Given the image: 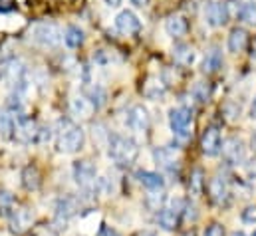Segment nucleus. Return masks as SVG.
Segmentation results:
<instances>
[{"label":"nucleus","mask_w":256,"mask_h":236,"mask_svg":"<svg viewBox=\"0 0 256 236\" xmlns=\"http://www.w3.org/2000/svg\"><path fill=\"white\" fill-rule=\"evenodd\" d=\"M108 155L118 167H129L135 163L139 155V145L133 137L120 135V133H110L108 139Z\"/></svg>","instance_id":"f257e3e1"},{"label":"nucleus","mask_w":256,"mask_h":236,"mask_svg":"<svg viewBox=\"0 0 256 236\" xmlns=\"http://www.w3.org/2000/svg\"><path fill=\"white\" fill-rule=\"evenodd\" d=\"M84 143H86V133L80 125L72 123L70 119L62 121V129H60V135H58V147L60 151L64 153H78L84 149Z\"/></svg>","instance_id":"f03ea898"},{"label":"nucleus","mask_w":256,"mask_h":236,"mask_svg":"<svg viewBox=\"0 0 256 236\" xmlns=\"http://www.w3.org/2000/svg\"><path fill=\"white\" fill-rule=\"evenodd\" d=\"M30 36H32L34 44H38L42 48H58L64 40L62 30L52 22H36L30 30Z\"/></svg>","instance_id":"7ed1b4c3"},{"label":"nucleus","mask_w":256,"mask_h":236,"mask_svg":"<svg viewBox=\"0 0 256 236\" xmlns=\"http://www.w3.org/2000/svg\"><path fill=\"white\" fill-rule=\"evenodd\" d=\"M191 123H192V112L189 108L181 106V108H173L169 112V125L175 137L179 139H187L191 135Z\"/></svg>","instance_id":"20e7f679"},{"label":"nucleus","mask_w":256,"mask_h":236,"mask_svg":"<svg viewBox=\"0 0 256 236\" xmlns=\"http://www.w3.org/2000/svg\"><path fill=\"white\" fill-rule=\"evenodd\" d=\"M72 173H74L76 182L80 184V188H84V190H92V188H94V184H96V180H98L96 165H94L92 161H88V159L76 161V163H74Z\"/></svg>","instance_id":"39448f33"},{"label":"nucleus","mask_w":256,"mask_h":236,"mask_svg":"<svg viewBox=\"0 0 256 236\" xmlns=\"http://www.w3.org/2000/svg\"><path fill=\"white\" fill-rule=\"evenodd\" d=\"M230 18V12H228V4L222 2V0H210L206 6H204V20L208 26L212 28H218V26H224Z\"/></svg>","instance_id":"423d86ee"},{"label":"nucleus","mask_w":256,"mask_h":236,"mask_svg":"<svg viewBox=\"0 0 256 236\" xmlns=\"http://www.w3.org/2000/svg\"><path fill=\"white\" fill-rule=\"evenodd\" d=\"M222 147V139H220V131L216 125H208L200 137V151L206 157H216L220 153Z\"/></svg>","instance_id":"0eeeda50"},{"label":"nucleus","mask_w":256,"mask_h":236,"mask_svg":"<svg viewBox=\"0 0 256 236\" xmlns=\"http://www.w3.org/2000/svg\"><path fill=\"white\" fill-rule=\"evenodd\" d=\"M38 131H40V125L30 118H18L16 119V129H14V137L20 141V143H36L38 139Z\"/></svg>","instance_id":"6e6552de"},{"label":"nucleus","mask_w":256,"mask_h":236,"mask_svg":"<svg viewBox=\"0 0 256 236\" xmlns=\"http://www.w3.org/2000/svg\"><path fill=\"white\" fill-rule=\"evenodd\" d=\"M126 125L133 133H145L149 129V114L143 106H133L126 114Z\"/></svg>","instance_id":"1a4fd4ad"},{"label":"nucleus","mask_w":256,"mask_h":236,"mask_svg":"<svg viewBox=\"0 0 256 236\" xmlns=\"http://www.w3.org/2000/svg\"><path fill=\"white\" fill-rule=\"evenodd\" d=\"M220 151H222V157L228 165H240L244 161V143L238 137H228L222 143Z\"/></svg>","instance_id":"9d476101"},{"label":"nucleus","mask_w":256,"mask_h":236,"mask_svg":"<svg viewBox=\"0 0 256 236\" xmlns=\"http://www.w3.org/2000/svg\"><path fill=\"white\" fill-rule=\"evenodd\" d=\"M208 192H210V198L214 200V204H218V206H228L230 204V186L224 178H212L210 184H208Z\"/></svg>","instance_id":"9b49d317"},{"label":"nucleus","mask_w":256,"mask_h":236,"mask_svg":"<svg viewBox=\"0 0 256 236\" xmlns=\"http://www.w3.org/2000/svg\"><path fill=\"white\" fill-rule=\"evenodd\" d=\"M185 202L183 200H179V206H183ZM179 206H169V208H161L159 210V214H157V222H159V226L161 228H165V230H175L177 226H179V220H181V208Z\"/></svg>","instance_id":"f8f14e48"},{"label":"nucleus","mask_w":256,"mask_h":236,"mask_svg":"<svg viewBox=\"0 0 256 236\" xmlns=\"http://www.w3.org/2000/svg\"><path fill=\"white\" fill-rule=\"evenodd\" d=\"M116 28H118L122 34L131 36V34H137V32L141 30V22H139V18H137L135 12H131V10H122V12L118 14V18H116Z\"/></svg>","instance_id":"ddd939ff"},{"label":"nucleus","mask_w":256,"mask_h":236,"mask_svg":"<svg viewBox=\"0 0 256 236\" xmlns=\"http://www.w3.org/2000/svg\"><path fill=\"white\" fill-rule=\"evenodd\" d=\"M222 64H224V60H222L220 48L212 46V48H208V50L204 52V58H202V64H200V72L206 74V76L216 74V72L222 68Z\"/></svg>","instance_id":"4468645a"},{"label":"nucleus","mask_w":256,"mask_h":236,"mask_svg":"<svg viewBox=\"0 0 256 236\" xmlns=\"http://www.w3.org/2000/svg\"><path fill=\"white\" fill-rule=\"evenodd\" d=\"M165 30L173 38H183L189 32V22L181 14H173V16H169L165 20Z\"/></svg>","instance_id":"2eb2a0df"},{"label":"nucleus","mask_w":256,"mask_h":236,"mask_svg":"<svg viewBox=\"0 0 256 236\" xmlns=\"http://www.w3.org/2000/svg\"><path fill=\"white\" fill-rule=\"evenodd\" d=\"M248 44V32L244 28H232L228 34V52L240 54Z\"/></svg>","instance_id":"dca6fc26"},{"label":"nucleus","mask_w":256,"mask_h":236,"mask_svg":"<svg viewBox=\"0 0 256 236\" xmlns=\"http://www.w3.org/2000/svg\"><path fill=\"white\" fill-rule=\"evenodd\" d=\"M135 177H137V180H139L145 188H149V190H161V188L165 186L163 175L153 173V171H137Z\"/></svg>","instance_id":"f3484780"},{"label":"nucleus","mask_w":256,"mask_h":236,"mask_svg":"<svg viewBox=\"0 0 256 236\" xmlns=\"http://www.w3.org/2000/svg\"><path fill=\"white\" fill-rule=\"evenodd\" d=\"M78 210V200L74 196H64L58 200V206H56V218L58 220H68L70 216H74Z\"/></svg>","instance_id":"a211bd4d"},{"label":"nucleus","mask_w":256,"mask_h":236,"mask_svg":"<svg viewBox=\"0 0 256 236\" xmlns=\"http://www.w3.org/2000/svg\"><path fill=\"white\" fill-rule=\"evenodd\" d=\"M153 157H155V161H157V165H159L161 169H165V171H169V173H175L177 161H175V157L171 155V151H169V149L159 147V149H155V151H153Z\"/></svg>","instance_id":"6ab92c4d"},{"label":"nucleus","mask_w":256,"mask_h":236,"mask_svg":"<svg viewBox=\"0 0 256 236\" xmlns=\"http://www.w3.org/2000/svg\"><path fill=\"white\" fill-rule=\"evenodd\" d=\"M84 98L94 106V110H100V108L106 106V102H108V94H106V90H104L102 86H98V84L92 86V88H88Z\"/></svg>","instance_id":"aec40b11"},{"label":"nucleus","mask_w":256,"mask_h":236,"mask_svg":"<svg viewBox=\"0 0 256 236\" xmlns=\"http://www.w3.org/2000/svg\"><path fill=\"white\" fill-rule=\"evenodd\" d=\"M70 112H72V116H76V118H90L96 110H94V106L82 96V98H74V100H72Z\"/></svg>","instance_id":"412c9836"},{"label":"nucleus","mask_w":256,"mask_h":236,"mask_svg":"<svg viewBox=\"0 0 256 236\" xmlns=\"http://www.w3.org/2000/svg\"><path fill=\"white\" fill-rule=\"evenodd\" d=\"M84 40H86V34H84V30L80 26H74L72 24V26L66 28L64 42L68 48H80L84 44Z\"/></svg>","instance_id":"4be33fe9"},{"label":"nucleus","mask_w":256,"mask_h":236,"mask_svg":"<svg viewBox=\"0 0 256 236\" xmlns=\"http://www.w3.org/2000/svg\"><path fill=\"white\" fill-rule=\"evenodd\" d=\"M173 58L177 64H181V66H191L192 60H194V50H192L189 44H175V48H173Z\"/></svg>","instance_id":"5701e85b"},{"label":"nucleus","mask_w":256,"mask_h":236,"mask_svg":"<svg viewBox=\"0 0 256 236\" xmlns=\"http://www.w3.org/2000/svg\"><path fill=\"white\" fill-rule=\"evenodd\" d=\"M189 192L192 196H200L204 192V171L200 167L192 169L191 177H189Z\"/></svg>","instance_id":"b1692460"},{"label":"nucleus","mask_w":256,"mask_h":236,"mask_svg":"<svg viewBox=\"0 0 256 236\" xmlns=\"http://www.w3.org/2000/svg\"><path fill=\"white\" fill-rule=\"evenodd\" d=\"M16 119L12 114H8L6 110H2L0 112V135L4 137V139H10V137H14V129H16Z\"/></svg>","instance_id":"393cba45"},{"label":"nucleus","mask_w":256,"mask_h":236,"mask_svg":"<svg viewBox=\"0 0 256 236\" xmlns=\"http://www.w3.org/2000/svg\"><path fill=\"white\" fill-rule=\"evenodd\" d=\"M22 184H24L28 190H36V188L40 186V171H38L34 165L24 167V171H22Z\"/></svg>","instance_id":"a878e982"},{"label":"nucleus","mask_w":256,"mask_h":236,"mask_svg":"<svg viewBox=\"0 0 256 236\" xmlns=\"http://www.w3.org/2000/svg\"><path fill=\"white\" fill-rule=\"evenodd\" d=\"M28 222H30V212H28L26 208H16V210H12V214H10V224H12V228H14L16 232H22V230L28 226Z\"/></svg>","instance_id":"bb28decb"},{"label":"nucleus","mask_w":256,"mask_h":236,"mask_svg":"<svg viewBox=\"0 0 256 236\" xmlns=\"http://www.w3.org/2000/svg\"><path fill=\"white\" fill-rule=\"evenodd\" d=\"M238 20H242L248 26H256V4L254 2H244L240 4V8L236 10Z\"/></svg>","instance_id":"cd10ccee"},{"label":"nucleus","mask_w":256,"mask_h":236,"mask_svg":"<svg viewBox=\"0 0 256 236\" xmlns=\"http://www.w3.org/2000/svg\"><path fill=\"white\" fill-rule=\"evenodd\" d=\"M191 96L196 104H206L210 100V84L208 82H196L192 86Z\"/></svg>","instance_id":"c85d7f7f"},{"label":"nucleus","mask_w":256,"mask_h":236,"mask_svg":"<svg viewBox=\"0 0 256 236\" xmlns=\"http://www.w3.org/2000/svg\"><path fill=\"white\" fill-rule=\"evenodd\" d=\"M145 96L149 100H161L165 96V86L161 80H149V84L145 86Z\"/></svg>","instance_id":"c756f323"},{"label":"nucleus","mask_w":256,"mask_h":236,"mask_svg":"<svg viewBox=\"0 0 256 236\" xmlns=\"http://www.w3.org/2000/svg\"><path fill=\"white\" fill-rule=\"evenodd\" d=\"M242 222H246V224H254L256 222V204H250V206H246L244 210H242Z\"/></svg>","instance_id":"7c9ffc66"},{"label":"nucleus","mask_w":256,"mask_h":236,"mask_svg":"<svg viewBox=\"0 0 256 236\" xmlns=\"http://www.w3.org/2000/svg\"><path fill=\"white\" fill-rule=\"evenodd\" d=\"M202 236H224V226L220 222H212V224L206 226V230H204Z\"/></svg>","instance_id":"2f4dec72"},{"label":"nucleus","mask_w":256,"mask_h":236,"mask_svg":"<svg viewBox=\"0 0 256 236\" xmlns=\"http://www.w3.org/2000/svg\"><path fill=\"white\" fill-rule=\"evenodd\" d=\"M12 202H14V196H12L10 192H6V190H2V192H0V206L8 210V208L12 206Z\"/></svg>","instance_id":"473e14b6"},{"label":"nucleus","mask_w":256,"mask_h":236,"mask_svg":"<svg viewBox=\"0 0 256 236\" xmlns=\"http://www.w3.org/2000/svg\"><path fill=\"white\" fill-rule=\"evenodd\" d=\"M98 236H120V232L116 228H112V226H102V230H100Z\"/></svg>","instance_id":"72a5a7b5"},{"label":"nucleus","mask_w":256,"mask_h":236,"mask_svg":"<svg viewBox=\"0 0 256 236\" xmlns=\"http://www.w3.org/2000/svg\"><path fill=\"white\" fill-rule=\"evenodd\" d=\"M246 169H248V175H256V161H248Z\"/></svg>","instance_id":"f704fd0d"},{"label":"nucleus","mask_w":256,"mask_h":236,"mask_svg":"<svg viewBox=\"0 0 256 236\" xmlns=\"http://www.w3.org/2000/svg\"><path fill=\"white\" fill-rule=\"evenodd\" d=\"M106 4H108L110 8H120V6H122V0H106Z\"/></svg>","instance_id":"c9c22d12"},{"label":"nucleus","mask_w":256,"mask_h":236,"mask_svg":"<svg viewBox=\"0 0 256 236\" xmlns=\"http://www.w3.org/2000/svg\"><path fill=\"white\" fill-rule=\"evenodd\" d=\"M133 6H137V8H143V6H147V0H129Z\"/></svg>","instance_id":"e433bc0d"},{"label":"nucleus","mask_w":256,"mask_h":236,"mask_svg":"<svg viewBox=\"0 0 256 236\" xmlns=\"http://www.w3.org/2000/svg\"><path fill=\"white\" fill-rule=\"evenodd\" d=\"M250 118L256 119V98H254V102H252V108H250Z\"/></svg>","instance_id":"4c0bfd02"},{"label":"nucleus","mask_w":256,"mask_h":236,"mask_svg":"<svg viewBox=\"0 0 256 236\" xmlns=\"http://www.w3.org/2000/svg\"><path fill=\"white\" fill-rule=\"evenodd\" d=\"M250 143H252V149L256 151V131L252 133V139H250Z\"/></svg>","instance_id":"58836bf2"},{"label":"nucleus","mask_w":256,"mask_h":236,"mask_svg":"<svg viewBox=\"0 0 256 236\" xmlns=\"http://www.w3.org/2000/svg\"><path fill=\"white\" fill-rule=\"evenodd\" d=\"M232 236H246L244 232H232Z\"/></svg>","instance_id":"ea45409f"},{"label":"nucleus","mask_w":256,"mask_h":236,"mask_svg":"<svg viewBox=\"0 0 256 236\" xmlns=\"http://www.w3.org/2000/svg\"><path fill=\"white\" fill-rule=\"evenodd\" d=\"M252 236H256V230H254V232H252Z\"/></svg>","instance_id":"a19ab883"},{"label":"nucleus","mask_w":256,"mask_h":236,"mask_svg":"<svg viewBox=\"0 0 256 236\" xmlns=\"http://www.w3.org/2000/svg\"><path fill=\"white\" fill-rule=\"evenodd\" d=\"M254 50H256V44H254ZM254 56H256V52H254Z\"/></svg>","instance_id":"79ce46f5"}]
</instances>
